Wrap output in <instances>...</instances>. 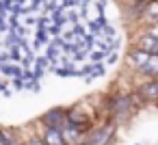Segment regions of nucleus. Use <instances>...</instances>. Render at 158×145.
I'll return each instance as SVG.
<instances>
[{"instance_id": "3", "label": "nucleus", "mask_w": 158, "mask_h": 145, "mask_svg": "<svg viewBox=\"0 0 158 145\" xmlns=\"http://www.w3.org/2000/svg\"><path fill=\"white\" fill-rule=\"evenodd\" d=\"M130 97H117L110 102V115L113 117H126L128 110H130Z\"/></svg>"}, {"instance_id": "6", "label": "nucleus", "mask_w": 158, "mask_h": 145, "mask_svg": "<svg viewBox=\"0 0 158 145\" xmlns=\"http://www.w3.org/2000/svg\"><path fill=\"white\" fill-rule=\"evenodd\" d=\"M26 145H46V143H44V141H39V139H33V141H28Z\"/></svg>"}, {"instance_id": "2", "label": "nucleus", "mask_w": 158, "mask_h": 145, "mask_svg": "<svg viewBox=\"0 0 158 145\" xmlns=\"http://www.w3.org/2000/svg\"><path fill=\"white\" fill-rule=\"evenodd\" d=\"M65 113L61 110V108H52V110H48L44 117H41V121L46 123V128H54V130H61L63 126H65Z\"/></svg>"}, {"instance_id": "1", "label": "nucleus", "mask_w": 158, "mask_h": 145, "mask_svg": "<svg viewBox=\"0 0 158 145\" xmlns=\"http://www.w3.org/2000/svg\"><path fill=\"white\" fill-rule=\"evenodd\" d=\"M110 136H113V126H100L93 128L89 134H85L82 145H108Z\"/></svg>"}, {"instance_id": "4", "label": "nucleus", "mask_w": 158, "mask_h": 145, "mask_svg": "<svg viewBox=\"0 0 158 145\" xmlns=\"http://www.w3.org/2000/svg\"><path fill=\"white\" fill-rule=\"evenodd\" d=\"M141 95H143V100H158V80L154 78L149 82H145L141 87Z\"/></svg>"}, {"instance_id": "5", "label": "nucleus", "mask_w": 158, "mask_h": 145, "mask_svg": "<svg viewBox=\"0 0 158 145\" xmlns=\"http://www.w3.org/2000/svg\"><path fill=\"white\" fill-rule=\"evenodd\" d=\"M44 143H46V145H65V141H63V134H61V130H54V128H48V130H46Z\"/></svg>"}]
</instances>
